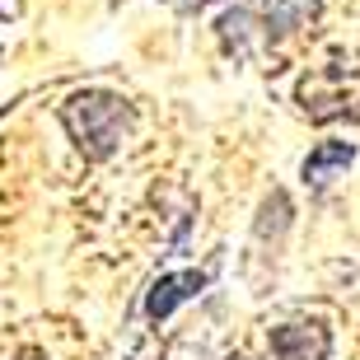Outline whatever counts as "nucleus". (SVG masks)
Returning a JSON list of instances; mask_svg holds the SVG:
<instances>
[{
	"label": "nucleus",
	"mask_w": 360,
	"mask_h": 360,
	"mask_svg": "<svg viewBox=\"0 0 360 360\" xmlns=\"http://www.w3.org/2000/svg\"><path fill=\"white\" fill-rule=\"evenodd\" d=\"M56 117H61L66 136L75 141V150H80L84 160L98 164V160H112L122 150V141L131 136L136 108L112 89H80L61 103Z\"/></svg>",
	"instance_id": "nucleus-1"
},
{
	"label": "nucleus",
	"mask_w": 360,
	"mask_h": 360,
	"mask_svg": "<svg viewBox=\"0 0 360 360\" xmlns=\"http://www.w3.org/2000/svg\"><path fill=\"white\" fill-rule=\"evenodd\" d=\"M271 356L276 360H328L333 356V328L323 319H295V323H276L267 333Z\"/></svg>",
	"instance_id": "nucleus-2"
},
{
	"label": "nucleus",
	"mask_w": 360,
	"mask_h": 360,
	"mask_svg": "<svg viewBox=\"0 0 360 360\" xmlns=\"http://www.w3.org/2000/svg\"><path fill=\"white\" fill-rule=\"evenodd\" d=\"M351 164H356V146H351V141H319V146L304 155V164H300V178H304L309 192H323V187H333L337 178H347Z\"/></svg>",
	"instance_id": "nucleus-3"
},
{
	"label": "nucleus",
	"mask_w": 360,
	"mask_h": 360,
	"mask_svg": "<svg viewBox=\"0 0 360 360\" xmlns=\"http://www.w3.org/2000/svg\"><path fill=\"white\" fill-rule=\"evenodd\" d=\"M319 10H323V0H262L257 5V14H262V38L267 42L290 38V33L314 24Z\"/></svg>",
	"instance_id": "nucleus-4"
},
{
	"label": "nucleus",
	"mask_w": 360,
	"mask_h": 360,
	"mask_svg": "<svg viewBox=\"0 0 360 360\" xmlns=\"http://www.w3.org/2000/svg\"><path fill=\"white\" fill-rule=\"evenodd\" d=\"M206 290V271H169V276H160L155 285H150L146 295V319H169L178 304H187L192 295Z\"/></svg>",
	"instance_id": "nucleus-5"
},
{
	"label": "nucleus",
	"mask_w": 360,
	"mask_h": 360,
	"mask_svg": "<svg viewBox=\"0 0 360 360\" xmlns=\"http://www.w3.org/2000/svg\"><path fill=\"white\" fill-rule=\"evenodd\" d=\"M285 225H290V197H285V192H271V197L262 201V220H257V234L267 239V234H281Z\"/></svg>",
	"instance_id": "nucleus-6"
},
{
	"label": "nucleus",
	"mask_w": 360,
	"mask_h": 360,
	"mask_svg": "<svg viewBox=\"0 0 360 360\" xmlns=\"http://www.w3.org/2000/svg\"><path fill=\"white\" fill-rule=\"evenodd\" d=\"M248 24H253V14L248 10H229V14H220V42H225V47H234V52H248V47H243V38H248Z\"/></svg>",
	"instance_id": "nucleus-7"
},
{
	"label": "nucleus",
	"mask_w": 360,
	"mask_h": 360,
	"mask_svg": "<svg viewBox=\"0 0 360 360\" xmlns=\"http://www.w3.org/2000/svg\"><path fill=\"white\" fill-rule=\"evenodd\" d=\"M14 360H47V356H42V351H33V347H28V351H19V356H14Z\"/></svg>",
	"instance_id": "nucleus-8"
},
{
	"label": "nucleus",
	"mask_w": 360,
	"mask_h": 360,
	"mask_svg": "<svg viewBox=\"0 0 360 360\" xmlns=\"http://www.w3.org/2000/svg\"><path fill=\"white\" fill-rule=\"evenodd\" d=\"M211 0H183V10H206Z\"/></svg>",
	"instance_id": "nucleus-9"
},
{
	"label": "nucleus",
	"mask_w": 360,
	"mask_h": 360,
	"mask_svg": "<svg viewBox=\"0 0 360 360\" xmlns=\"http://www.w3.org/2000/svg\"><path fill=\"white\" fill-rule=\"evenodd\" d=\"M229 360H253V356H229Z\"/></svg>",
	"instance_id": "nucleus-10"
}]
</instances>
